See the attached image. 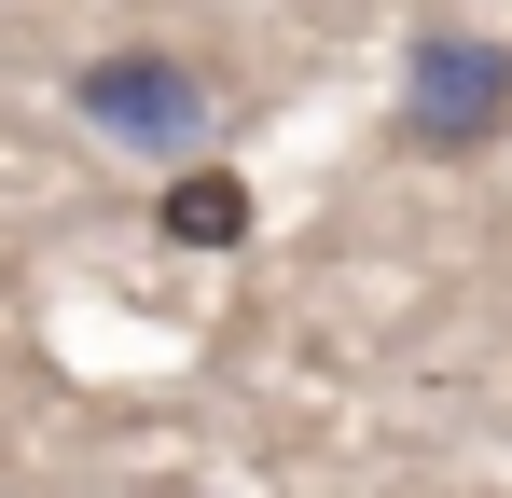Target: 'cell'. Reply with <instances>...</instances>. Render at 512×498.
Returning <instances> with one entry per match:
<instances>
[{
	"label": "cell",
	"instance_id": "3",
	"mask_svg": "<svg viewBox=\"0 0 512 498\" xmlns=\"http://www.w3.org/2000/svg\"><path fill=\"white\" fill-rule=\"evenodd\" d=\"M153 222H167L180 249H236V236H250V180H236V166H180Z\"/></svg>",
	"mask_w": 512,
	"mask_h": 498
},
{
	"label": "cell",
	"instance_id": "1",
	"mask_svg": "<svg viewBox=\"0 0 512 498\" xmlns=\"http://www.w3.org/2000/svg\"><path fill=\"white\" fill-rule=\"evenodd\" d=\"M499 125H512V42L416 28L402 42V139L416 153H499Z\"/></svg>",
	"mask_w": 512,
	"mask_h": 498
},
{
	"label": "cell",
	"instance_id": "2",
	"mask_svg": "<svg viewBox=\"0 0 512 498\" xmlns=\"http://www.w3.org/2000/svg\"><path fill=\"white\" fill-rule=\"evenodd\" d=\"M70 111H84L97 139H125V153H194L208 139V111H222V83L167 56V42H125V56H84L70 70Z\"/></svg>",
	"mask_w": 512,
	"mask_h": 498
}]
</instances>
